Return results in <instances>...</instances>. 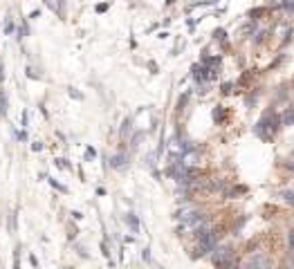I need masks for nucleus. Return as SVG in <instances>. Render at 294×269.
Here are the masks:
<instances>
[{"instance_id":"1","label":"nucleus","mask_w":294,"mask_h":269,"mask_svg":"<svg viewBox=\"0 0 294 269\" xmlns=\"http://www.w3.org/2000/svg\"><path fill=\"white\" fill-rule=\"evenodd\" d=\"M281 128V122H278V115L270 108V110L263 112V117L256 122V126H254V132H256L261 139H272L274 135H276V130Z\"/></svg>"},{"instance_id":"2","label":"nucleus","mask_w":294,"mask_h":269,"mask_svg":"<svg viewBox=\"0 0 294 269\" xmlns=\"http://www.w3.org/2000/svg\"><path fill=\"white\" fill-rule=\"evenodd\" d=\"M231 249L229 247H218L216 245L214 249H211V263L218 265V267H236L238 265V260L231 258Z\"/></svg>"},{"instance_id":"3","label":"nucleus","mask_w":294,"mask_h":269,"mask_svg":"<svg viewBox=\"0 0 294 269\" xmlns=\"http://www.w3.org/2000/svg\"><path fill=\"white\" fill-rule=\"evenodd\" d=\"M247 186L245 184H234V186H229V189H227V186H222V196L225 197H238V196H247Z\"/></svg>"},{"instance_id":"4","label":"nucleus","mask_w":294,"mask_h":269,"mask_svg":"<svg viewBox=\"0 0 294 269\" xmlns=\"http://www.w3.org/2000/svg\"><path fill=\"white\" fill-rule=\"evenodd\" d=\"M278 122H281V126H294V108H285L278 115Z\"/></svg>"},{"instance_id":"5","label":"nucleus","mask_w":294,"mask_h":269,"mask_svg":"<svg viewBox=\"0 0 294 269\" xmlns=\"http://www.w3.org/2000/svg\"><path fill=\"white\" fill-rule=\"evenodd\" d=\"M247 267H270V260L265 256H254L251 260H247Z\"/></svg>"},{"instance_id":"6","label":"nucleus","mask_w":294,"mask_h":269,"mask_svg":"<svg viewBox=\"0 0 294 269\" xmlns=\"http://www.w3.org/2000/svg\"><path fill=\"white\" fill-rule=\"evenodd\" d=\"M126 153H119V155H115L113 159H110V166H113V169H122V166H126Z\"/></svg>"},{"instance_id":"7","label":"nucleus","mask_w":294,"mask_h":269,"mask_svg":"<svg viewBox=\"0 0 294 269\" xmlns=\"http://www.w3.org/2000/svg\"><path fill=\"white\" fill-rule=\"evenodd\" d=\"M261 16H265V9H263V7H256V9H251L249 14H247V18H249L251 23L261 21Z\"/></svg>"},{"instance_id":"8","label":"nucleus","mask_w":294,"mask_h":269,"mask_svg":"<svg viewBox=\"0 0 294 269\" xmlns=\"http://www.w3.org/2000/svg\"><path fill=\"white\" fill-rule=\"evenodd\" d=\"M258 99V90H251L249 95L245 97V108H254V103H256Z\"/></svg>"},{"instance_id":"9","label":"nucleus","mask_w":294,"mask_h":269,"mask_svg":"<svg viewBox=\"0 0 294 269\" xmlns=\"http://www.w3.org/2000/svg\"><path fill=\"white\" fill-rule=\"evenodd\" d=\"M214 122L216 123H222V122H225V108H216V110H214Z\"/></svg>"},{"instance_id":"10","label":"nucleus","mask_w":294,"mask_h":269,"mask_svg":"<svg viewBox=\"0 0 294 269\" xmlns=\"http://www.w3.org/2000/svg\"><path fill=\"white\" fill-rule=\"evenodd\" d=\"M281 197H283L288 204L294 206V191H281Z\"/></svg>"},{"instance_id":"11","label":"nucleus","mask_w":294,"mask_h":269,"mask_svg":"<svg viewBox=\"0 0 294 269\" xmlns=\"http://www.w3.org/2000/svg\"><path fill=\"white\" fill-rule=\"evenodd\" d=\"M245 222H247V216H241V218H238V220H236V224H234V231L238 233V229H241Z\"/></svg>"},{"instance_id":"12","label":"nucleus","mask_w":294,"mask_h":269,"mask_svg":"<svg viewBox=\"0 0 294 269\" xmlns=\"http://www.w3.org/2000/svg\"><path fill=\"white\" fill-rule=\"evenodd\" d=\"M126 220H128V224H130V227H133V231H137V229H139V222L135 220V216H133V213H130V216L126 218Z\"/></svg>"},{"instance_id":"13","label":"nucleus","mask_w":294,"mask_h":269,"mask_svg":"<svg viewBox=\"0 0 294 269\" xmlns=\"http://www.w3.org/2000/svg\"><path fill=\"white\" fill-rule=\"evenodd\" d=\"M283 169H288L294 173V159H283Z\"/></svg>"},{"instance_id":"14","label":"nucleus","mask_w":294,"mask_h":269,"mask_svg":"<svg viewBox=\"0 0 294 269\" xmlns=\"http://www.w3.org/2000/svg\"><path fill=\"white\" fill-rule=\"evenodd\" d=\"M231 88H234V83H222V90H220V92H222V95H231Z\"/></svg>"},{"instance_id":"15","label":"nucleus","mask_w":294,"mask_h":269,"mask_svg":"<svg viewBox=\"0 0 294 269\" xmlns=\"http://www.w3.org/2000/svg\"><path fill=\"white\" fill-rule=\"evenodd\" d=\"M130 132V119H126V122H123V128H122V135H128Z\"/></svg>"},{"instance_id":"16","label":"nucleus","mask_w":294,"mask_h":269,"mask_svg":"<svg viewBox=\"0 0 294 269\" xmlns=\"http://www.w3.org/2000/svg\"><path fill=\"white\" fill-rule=\"evenodd\" d=\"M288 243H290V249H292V251H294V229L288 233Z\"/></svg>"},{"instance_id":"17","label":"nucleus","mask_w":294,"mask_h":269,"mask_svg":"<svg viewBox=\"0 0 294 269\" xmlns=\"http://www.w3.org/2000/svg\"><path fill=\"white\" fill-rule=\"evenodd\" d=\"M292 265H294V260H292Z\"/></svg>"}]
</instances>
